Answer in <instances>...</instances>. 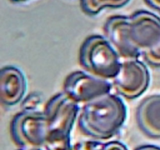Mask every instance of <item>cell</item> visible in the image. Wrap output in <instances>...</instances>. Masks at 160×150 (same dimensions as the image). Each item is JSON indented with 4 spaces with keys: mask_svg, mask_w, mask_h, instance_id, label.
<instances>
[{
    "mask_svg": "<svg viewBox=\"0 0 160 150\" xmlns=\"http://www.w3.org/2000/svg\"><path fill=\"white\" fill-rule=\"evenodd\" d=\"M106 37L120 58L138 59L154 67H160V17L147 10L131 16L109 17L104 26Z\"/></svg>",
    "mask_w": 160,
    "mask_h": 150,
    "instance_id": "6da1fadb",
    "label": "cell"
},
{
    "mask_svg": "<svg viewBox=\"0 0 160 150\" xmlns=\"http://www.w3.org/2000/svg\"><path fill=\"white\" fill-rule=\"evenodd\" d=\"M127 118V107L118 95L110 93L84 105L78 127L86 136L107 140L117 135Z\"/></svg>",
    "mask_w": 160,
    "mask_h": 150,
    "instance_id": "7a4b0ae2",
    "label": "cell"
},
{
    "mask_svg": "<svg viewBox=\"0 0 160 150\" xmlns=\"http://www.w3.org/2000/svg\"><path fill=\"white\" fill-rule=\"evenodd\" d=\"M79 111V104L63 92L48 100L44 111L47 120L45 150H73L70 133Z\"/></svg>",
    "mask_w": 160,
    "mask_h": 150,
    "instance_id": "3957f363",
    "label": "cell"
},
{
    "mask_svg": "<svg viewBox=\"0 0 160 150\" xmlns=\"http://www.w3.org/2000/svg\"><path fill=\"white\" fill-rule=\"evenodd\" d=\"M81 67L90 74L104 80H113L121 67L120 56L108 38L91 35L83 42L80 49Z\"/></svg>",
    "mask_w": 160,
    "mask_h": 150,
    "instance_id": "277c9868",
    "label": "cell"
},
{
    "mask_svg": "<svg viewBox=\"0 0 160 150\" xmlns=\"http://www.w3.org/2000/svg\"><path fill=\"white\" fill-rule=\"evenodd\" d=\"M47 131L45 112L22 111L13 117L10 132L12 139L21 147L44 145Z\"/></svg>",
    "mask_w": 160,
    "mask_h": 150,
    "instance_id": "5b68a950",
    "label": "cell"
},
{
    "mask_svg": "<svg viewBox=\"0 0 160 150\" xmlns=\"http://www.w3.org/2000/svg\"><path fill=\"white\" fill-rule=\"evenodd\" d=\"M149 82L150 74L146 65L138 59H131L122 61L120 71L112 84L119 95L134 99L147 90Z\"/></svg>",
    "mask_w": 160,
    "mask_h": 150,
    "instance_id": "8992f818",
    "label": "cell"
},
{
    "mask_svg": "<svg viewBox=\"0 0 160 150\" xmlns=\"http://www.w3.org/2000/svg\"><path fill=\"white\" fill-rule=\"evenodd\" d=\"M112 84L84 71H74L67 77L63 93L75 102L86 104L110 93Z\"/></svg>",
    "mask_w": 160,
    "mask_h": 150,
    "instance_id": "52a82bcc",
    "label": "cell"
},
{
    "mask_svg": "<svg viewBox=\"0 0 160 150\" xmlns=\"http://www.w3.org/2000/svg\"><path fill=\"white\" fill-rule=\"evenodd\" d=\"M27 83L23 72L13 66H6L0 73V98L3 106H13L23 98Z\"/></svg>",
    "mask_w": 160,
    "mask_h": 150,
    "instance_id": "ba28073f",
    "label": "cell"
},
{
    "mask_svg": "<svg viewBox=\"0 0 160 150\" xmlns=\"http://www.w3.org/2000/svg\"><path fill=\"white\" fill-rule=\"evenodd\" d=\"M140 129L152 138H160V95L146 97L137 110Z\"/></svg>",
    "mask_w": 160,
    "mask_h": 150,
    "instance_id": "9c48e42d",
    "label": "cell"
},
{
    "mask_svg": "<svg viewBox=\"0 0 160 150\" xmlns=\"http://www.w3.org/2000/svg\"><path fill=\"white\" fill-rule=\"evenodd\" d=\"M131 0H81L82 10L88 15H96L102 9H117L124 6Z\"/></svg>",
    "mask_w": 160,
    "mask_h": 150,
    "instance_id": "30bf717a",
    "label": "cell"
},
{
    "mask_svg": "<svg viewBox=\"0 0 160 150\" xmlns=\"http://www.w3.org/2000/svg\"><path fill=\"white\" fill-rule=\"evenodd\" d=\"M42 102V95L38 92H32L23 98L21 103V108L23 111H37V109Z\"/></svg>",
    "mask_w": 160,
    "mask_h": 150,
    "instance_id": "8fae6325",
    "label": "cell"
},
{
    "mask_svg": "<svg viewBox=\"0 0 160 150\" xmlns=\"http://www.w3.org/2000/svg\"><path fill=\"white\" fill-rule=\"evenodd\" d=\"M102 143L96 141H88L78 144L75 147L76 150H99Z\"/></svg>",
    "mask_w": 160,
    "mask_h": 150,
    "instance_id": "7c38bea8",
    "label": "cell"
},
{
    "mask_svg": "<svg viewBox=\"0 0 160 150\" xmlns=\"http://www.w3.org/2000/svg\"><path fill=\"white\" fill-rule=\"evenodd\" d=\"M99 150H128L126 145L119 141H112L107 143H102Z\"/></svg>",
    "mask_w": 160,
    "mask_h": 150,
    "instance_id": "4fadbf2b",
    "label": "cell"
},
{
    "mask_svg": "<svg viewBox=\"0 0 160 150\" xmlns=\"http://www.w3.org/2000/svg\"><path fill=\"white\" fill-rule=\"evenodd\" d=\"M145 2L152 8L160 11V0H145Z\"/></svg>",
    "mask_w": 160,
    "mask_h": 150,
    "instance_id": "5bb4252c",
    "label": "cell"
},
{
    "mask_svg": "<svg viewBox=\"0 0 160 150\" xmlns=\"http://www.w3.org/2000/svg\"><path fill=\"white\" fill-rule=\"evenodd\" d=\"M135 150H160V147L153 145H144L138 147Z\"/></svg>",
    "mask_w": 160,
    "mask_h": 150,
    "instance_id": "9a60e30c",
    "label": "cell"
},
{
    "mask_svg": "<svg viewBox=\"0 0 160 150\" xmlns=\"http://www.w3.org/2000/svg\"><path fill=\"white\" fill-rule=\"evenodd\" d=\"M18 150H42L39 147H22Z\"/></svg>",
    "mask_w": 160,
    "mask_h": 150,
    "instance_id": "2e32d148",
    "label": "cell"
},
{
    "mask_svg": "<svg viewBox=\"0 0 160 150\" xmlns=\"http://www.w3.org/2000/svg\"><path fill=\"white\" fill-rule=\"evenodd\" d=\"M11 2H28L29 0H10Z\"/></svg>",
    "mask_w": 160,
    "mask_h": 150,
    "instance_id": "e0dca14e",
    "label": "cell"
}]
</instances>
